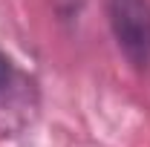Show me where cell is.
Masks as SVG:
<instances>
[{"label":"cell","mask_w":150,"mask_h":147,"mask_svg":"<svg viewBox=\"0 0 150 147\" xmlns=\"http://www.w3.org/2000/svg\"><path fill=\"white\" fill-rule=\"evenodd\" d=\"M107 23L118 52L136 69L150 66V0H107Z\"/></svg>","instance_id":"6da1fadb"},{"label":"cell","mask_w":150,"mask_h":147,"mask_svg":"<svg viewBox=\"0 0 150 147\" xmlns=\"http://www.w3.org/2000/svg\"><path fill=\"white\" fill-rule=\"evenodd\" d=\"M9 81H12V64H9V58L0 52V92L9 87Z\"/></svg>","instance_id":"7a4b0ae2"}]
</instances>
